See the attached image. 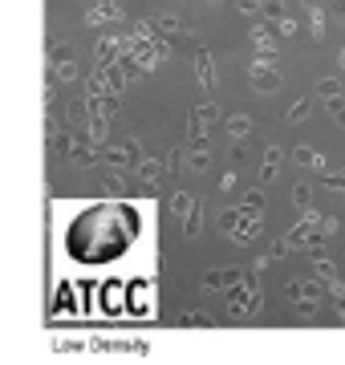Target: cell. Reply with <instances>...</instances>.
<instances>
[{
    "label": "cell",
    "mask_w": 345,
    "mask_h": 365,
    "mask_svg": "<svg viewBox=\"0 0 345 365\" xmlns=\"http://www.w3.org/2000/svg\"><path fill=\"white\" fill-rule=\"evenodd\" d=\"M195 203H200V195H191V191H175V195H171V211L179 215V220H183V215L195 207Z\"/></svg>",
    "instance_id": "obj_20"
},
{
    "label": "cell",
    "mask_w": 345,
    "mask_h": 365,
    "mask_svg": "<svg viewBox=\"0 0 345 365\" xmlns=\"http://www.w3.org/2000/svg\"><path fill=\"white\" fill-rule=\"evenodd\" d=\"M49 78H53V81H73V78H78V66H73V61H61V66H49Z\"/></svg>",
    "instance_id": "obj_24"
},
{
    "label": "cell",
    "mask_w": 345,
    "mask_h": 365,
    "mask_svg": "<svg viewBox=\"0 0 345 365\" xmlns=\"http://www.w3.org/2000/svg\"><path fill=\"white\" fill-rule=\"evenodd\" d=\"M337 66H341V69H345V49H341V53H337Z\"/></svg>",
    "instance_id": "obj_37"
},
{
    "label": "cell",
    "mask_w": 345,
    "mask_h": 365,
    "mask_svg": "<svg viewBox=\"0 0 345 365\" xmlns=\"http://www.w3.org/2000/svg\"><path fill=\"white\" fill-rule=\"evenodd\" d=\"M215 118H220V110H215V102H200L191 114H187V134H203L207 126H212Z\"/></svg>",
    "instance_id": "obj_8"
},
{
    "label": "cell",
    "mask_w": 345,
    "mask_h": 365,
    "mask_svg": "<svg viewBox=\"0 0 345 365\" xmlns=\"http://www.w3.org/2000/svg\"><path fill=\"white\" fill-rule=\"evenodd\" d=\"M86 21L90 25H114V21H122V4L118 0H93L86 9Z\"/></svg>",
    "instance_id": "obj_6"
},
{
    "label": "cell",
    "mask_w": 345,
    "mask_h": 365,
    "mask_svg": "<svg viewBox=\"0 0 345 365\" xmlns=\"http://www.w3.org/2000/svg\"><path fill=\"white\" fill-rule=\"evenodd\" d=\"M309 260H313V272H317V280H325V288H329L333 280H341V276H337V268H333V260H329L321 248L309 252Z\"/></svg>",
    "instance_id": "obj_12"
},
{
    "label": "cell",
    "mask_w": 345,
    "mask_h": 365,
    "mask_svg": "<svg viewBox=\"0 0 345 365\" xmlns=\"http://www.w3.org/2000/svg\"><path fill=\"white\" fill-rule=\"evenodd\" d=\"M325 21H329V16H325V9H321V4H309V29H313V37H325Z\"/></svg>",
    "instance_id": "obj_22"
},
{
    "label": "cell",
    "mask_w": 345,
    "mask_h": 365,
    "mask_svg": "<svg viewBox=\"0 0 345 365\" xmlns=\"http://www.w3.org/2000/svg\"><path fill=\"white\" fill-rule=\"evenodd\" d=\"M183 163H187V146H171V150H167V170L179 175V170H187Z\"/></svg>",
    "instance_id": "obj_23"
},
{
    "label": "cell",
    "mask_w": 345,
    "mask_h": 365,
    "mask_svg": "<svg viewBox=\"0 0 345 365\" xmlns=\"http://www.w3.org/2000/svg\"><path fill=\"white\" fill-rule=\"evenodd\" d=\"M69 57H73V45H53V49H49V66H61Z\"/></svg>",
    "instance_id": "obj_30"
},
{
    "label": "cell",
    "mask_w": 345,
    "mask_h": 365,
    "mask_svg": "<svg viewBox=\"0 0 345 365\" xmlns=\"http://www.w3.org/2000/svg\"><path fill=\"white\" fill-rule=\"evenodd\" d=\"M171 170H167V158H143L138 167H134V179L143 182V187H159Z\"/></svg>",
    "instance_id": "obj_5"
},
{
    "label": "cell",
    "mask_w": 345,
    "mask_h": 365,
    "mask_svg": "<svg viewBox=\"0 0 345 365\" xmlns=\"http://www.w3.org/2000/svg\"><path fill=\"white\" fill-rule=\"evenodd\" d=\"M280 163H284V150L280 146H268L264 150V167H260V182H272L280 175Z\"/></svg>",
    "instance_id": "obj_14"
},
{
    "label": "cell",
    "mask_w": 345,
    "mask_h": 365,
    "mask_svg": "<svg viewBox=\"0 0 345 365\" xmlns=\"http://www.w3.org/2000/svg\"><path fill=\"white\" fill-rule=\"evenodd\" d=\"M179 223H183V235H187V240H195V235L203 232V199H200V203H195L191 211H187Z\"/></svg>",
    "instance_id": "obj_15"
},
{
    "label": "cell",
    "mask_w": 345,
    "mask_h": 365,
    "mask_svg": "<svg viewBox=\"0 0 345 365\" xmlns=\"http://www.w3.org/2000/svg\"><path fill=\"white\" fill-rule=\"evenodd\" d=\"M277 33H280V37H292V33H297V16L284 13V16L277 21Z\"/></svg>",
    "instance_id": "obj_33"
},
{
    "label": "cell",
    "mask_w": 345,
    "mask_h": 365,
    "mask_svg": "<svg viewBox=\"0 0 345 365\" xmlns=\"http://www.w3.org/2000/svg\"><path fill=\"white\" fill-rule=\"evenodd\" d=\"M329 114H333V122L345 130V98H341V93H337V98H329Z\"/></svg>",
    "instance_id": "obj_29"
},
{
    "label": "cell",
    "mask_w": 345,
    "mask_h": 365,
    "mask_svg": "<svg viewBox=\"0 0 345 365\" xmlns=\"http://www.w3.org/2000/svg\"><path fill=\"white\" fill-rule=\"evenodd\" d=\"M321 179H325V187H333V191H345V175H337V170H325Z\"/></svg>",
    "instance_id": "obj_34"
},
{
    "label": "cell",
    "mask_w": 345,
    "mask_h": 365,
    "mask_svg": "<svg viewBox=\"0 0 345 365\" xmlns=\"http://www.w3.org/2000/svg\"><path fill=\"white\" fill-rule=\"evenodd\" d=\"M333 16H337V21H345V0H333Z\"/></svg>",
    "instance_id": "obj_36"
},
{
    "label": "cell",
    "mask_w": 345,
    "mask_h": 365,
    "mask_svg": "<svg viewBox=\"0 0 345 365\" xmlns=\"http://www.w3.org/2000/svg\"><path fill=\"white\" fill-rule=\"evenodd\" d=\"M102 187H106V195H114V199L126 195V179H122L118 170H102Z\"/></svg>",
    "instance_id": "obj_19"
},
{
    "label": "cell",
    "mask_w": 345,
    "mask_h": 365,
    "mask_svg": "<svg viewBox=\"0 0 345 365\" xmlns=\"http://www.w3.org/2000/svg\"><path fill=\"white\" fill-rule=\"evenodd\" d=\"M86 138H90L93 146H106V138H110V114H90V122H86Z\"/></svg>",
    "instance_id": "obj_10"
},
{
    "label": "cell",
    "mask_w": 345,
    "mask_h": 365,
    "mask_svg": "<svg viewBox=\"0 0 345 365\" xmlns=\"http://www.w3.org/2000/svg\"><path fill=\"white\" fill-rule=\"evenodd\" d=\"M240 280H244V276L232 272V268H207V272H203V288H207V292H227V288H236Z\"/></svg>",
    "instance_id": "obj_7"
},
{
    "label": "cell",
    "mask_w": 345,
    "mask_h": 365,
    "mask_svg": "<svg viewBox=\"0 0 345 365\" xmlns=\"http://www.w3.org/2000/svg\"><path fill=\"white\" fill-rule=\"evenodd\" d=\"M260 16H264V21H272V25H277L280 16H284V4H280V0H268V4H264V13H260Z\"/></svg>",
    "instance_id": "obj_32"
},
{
    "label": "cell",
    "mask_w": 345,
    "mask_h": 365,
    "mask_svg": "<svg viewBox=\"0 0 345 365\" xmlns=\"http://www.w3.org/2000/svg\"><path fill=\"white\" fill-rule=\"evenodd\" d=\"M309 110H313V98H301V102H297V106L289 110V122H305Z\"/></svg>",
    "instance_id": "obj_27"
},
{
    "label": "cell",
    "mask_w": 345,
    "mask_h": 365,
    "mask_svg": "<svg viewBox=\"0 0 345 365\" xmlns=\"http://www.w3.org/2000/svg\"><path fill=\"white\" fill-rule=\"evenodd\" d=\"M187 167L191 170H207L212 167V138L203 134H187Z\"/></svg>",
    "instance_id": "obj_4"
},
{
    "label": "cell",
    "mask_w": 345,
    "mask_h": 365,
    "mask_svg": "<svg viewBox=\"0 0 345 365\" xmlns=\"http://www.w3.org/2000/svg\"><path fill=\"white\" fill-rule=\"evenodd\" d=\"M292 163H305V167H325V155H317L313 146H292Z\"/></svg>",
    "instance_id": "obj_18"
},
{
    "label": "cell",
    "mask_w": 345,
    "mask_h": 365,
    "mask_svg": "<svg viewBox=\"0 0 345 365\" xmlns=\"http://www.w3.org/2000/svg\"><path fill=\"white\" fill-rule=\"evenodd\" d=\"M150 21H155V29H159V33H167V37H175V33H183V21H179V16H175V13L150 16Z\"/></svg>",
    "instance_id": "obj_21"
},
{
    "label": "cell",
    "mask_w": 345,
    "mask_h": 365,
    "mask_svg": "<svg viewBox=\"0 0 345 365\" xmlns=\"http://www.w3.org/2000/svg\"><path fill=\"white\" fill-rule=\"evenodd\" d=\"M292 203H297V211L313 207V191H309L305 182H301V187H292Z\"/></svg>",
    "instance_id": "obj_26"
},
{
    "label": "cell",
    "mask_w": 345,
    "mask_h": 365,
    "mask_svg": "<svg viewBox=\"0 0 345 365\" xmlns=\"http://www.w3.org/2000/svg\"><path fill=\"white\" fill-rule=\"evenodd\" d=\"M224 130L232 134V138H248V134H252V118H248V114H232L224 122Z\"/></svg>",
    "instance_id": "obj_17"
},
{
    "label": "cell",
    "mask_w": 345,
    "mask_h": 365,
    "mask_svg": "<svg viewBox=\"0 0 345 365\" xmlns=\"http://www.w3.org/2000/svg\"><path fill=\"white\" fill-rule=\"evenodd\" d=\"M195 81H200V86H215V61L203 45L195 49Z\"/></svg>",
    "instance_id": "obj_13"
},
{
    "label": "cell",
    "mask_w": 345,
    "mask_h": 365,
    "mask_svg": "<svg viewBox=\"0 0 345 365\" xmlns=\"http://www.w3.org/2000/svg\"><path fill=\"white\" fill-rule=\"evenodd\" d=\"M240 207H248V211H264V191H260V187H252L248 195L240 199Z\"/></svg>",
    "instance_id": "obj_25"
},
{
    "label": "cell",
    "mask_w": 345,
    "mask_h": 365,
    "mask_svg": "<svg viewBox=\"0 0 345 365\" xmlns=\"http://www.w3.org/2000/svg\"><path fill=\"white\" fill-rule=\"evenodd\" d=\"M53 313H61V317L86 313V304H78V300H73V284H57V300H53Z\"/></svg>",
    "instance_id": "obj_11"
},
{
    "label": "cell",
    "mask_w": 345,
    "mask_h": 365,
    "mask_svg": "<svg viewBox=\"0 0 345 365\" xmlns=\"http://www.w3.org/2000/svg\"><path fill=\"white\" fill-rule=\"evenodd\" d=\"M289 235H284V240H277V244H272V248H268V256H272V260H280V256H289Z\"/></svg>",
    "instance_id": "obj_35"
},
{
    "label": "cell",
    "mask_w": 345,
    "mask_h": 365,
    "mask_svg": "<svg viewBox=\"0 0 345 365\" xmlns=\"http://www.w3.org/2000/svg\"><path fill=\"white\" fill-rule=\"evenodd\" d=\"M227 313L232 317H256L260 313V304H264V292H260V280H240L236 288H227Z\"/></svg>",
    "instance_id": "obj_2"
},
{
    "label": "cell",
    "mask_w": 345,
    "mask_h": 365,
    "mask_svg": "<svg viewBox=\"0 0 345 365\" xmlns=\"http://www.w3.org/2000/svg\"><path fill=\"white\" fill-rule=\"evenodd\" d=\"M284 297H289V304L301 317L321 313V284H313V280H289V284H284Z\"/></svg>",
    "instance_id": "obj_3"
},
{
    "label": "cell",
    "mask_w": 345,
    "mask_h": 365,
    "mask_svg": "<svg viewBox=\"0 0 345 365\" xmlns=\"http://www.w3.org/2000/svg\"><path fill=\"white\" fill-rule=\"evenodd\" d=\"M215 321L207 313H203V309H183V313H179V329H212Z\"/></svg>",
    "instance_id": "obj_16"
},
{
    "label": "cell",
    "mask_w": 345,
    "mask_h": 365,
    "mask_svg": "<svg viewBox=\"0 0 345 365\" xmlns=\"http://www.w3.org/2000/svg\"><path fill=\"white\" fill-rule=\"evenodd\" d=\"M337 93H341V81H337V78L317 81V98H337Z\"/></svg>",
    "instance_id": "obj_28"
},
{
    "label": "cell",
    "mask_w": 345,
    "mask_h": 365,
    "mask_svg": "<svg viewBox=\"0 0 345 365\" xmlns=\"http://www.w3.org/2000/svg\"><path fill=\"white\" fill-rule=\"evenodd\" d=\"M272 33H277V25L260 16V21H256V25L248 29V41H252V49H264V53H272V49H277V37H272Z\"/></svg>",
    "instance_id": "obj_9"
},
{
    "label": "cell",
    "mask_w": 345,
    "mask_h": 365,
    "mask_svg": "<svg viewBox=\"0 0 345 365\" xmlns=\"http://www.w3.org/2000/svg\"><path fill=\"white\" fill-rule=\"evenodd\" d=\"M264 4H268V0H236V9H240V13H248V16H260V13H264Z\"/></svg>",
    "instance_id": "obj_31"
},
{
    "label": "cell",
    "mask_w": 345,
    "mask_h": 365,
    "mask_svg": "<svg viewBox=\"0 0 345 365\" xmlns=\"http://www.w3.org/2000/svg\"><path fill=\"white\" fill-rule=\"evenodd\" d=\"M220 232L232 240V244H256L264 235V211H248V207H227L220 215Z\"/></svg>",
    "instance_id": "obj_1"
}]
</instances>
